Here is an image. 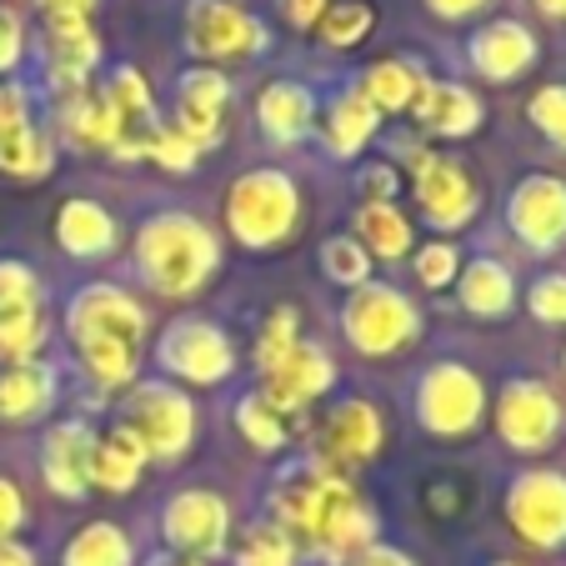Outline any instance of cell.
<instances>
[{
  "label": "cell",
  "instance_id": "cell-32",
  "mask_svg": "<svg viewBox=\"0 0 566 566\" xmlns=\"http://www.w3.org/2000/svg\"><path fill=\"white\" fill-rule=\"evenodd\" d=\"M71 136H75V146H106V140H116V111H111V101L91 96L81 106H71Z\"/></svg>",
  "mask_w": 566,
  "mask_h": 566
},
{
  "label": "cell",
  "instance_id": "cell-42",
  "mask_svg": "<svg viewBox=\"0 0 566 566\" xmlns=\"http://www.w3.org/2000/svg\"><path fill=\"white\" fill-rule=\"evenodd\" d=\"M532 311L542 321H566V281L562 276H546L542 286L532 291Z\"/></svg>",
  "mask_w": 566,
  "mask_h": 566
},
{
  "label": "cell",
  "instance_id": "cell-28",
  "mask_svg": "<svg viewBox=\"0 0 566 566\" xmlns=\"http://www.w3.org/2000/svg\"><path fill=\"white\" fill-rule=\"evenodd\" d=\"M51 166V146L35 136L31 126H15L0 136V171H15V176H41Z\"/></svg>",
  "mask_w": 566,
  "mask_h": 566
},
{
  "label": "cell",
  "instance_id": "cell-20",
  "mask_svg": "<svg viewBox=\"0 0 566 566\" xmlns=\"http://www.w3.org/2000/svg\"><path fill=\"white\" fill-rule=\"evenodd\" d=\"M91 461H96V447H91V437H81L75 427H65L61 437L51 441V451H45V471H51V481L61 492H86Z\"/></svg>",
  "mask_w": 566,
  "mask_h": 566
},
{
  "label": "cell",
  "instance_id": "cell-46",
  "mask_svg": "<svg viewBox=\"0 0 566 566\" xmlns=\"http://www.w3.org/2000/svg\"><path fill=\"white\" fill-rule=\"evenodd\" d=\"M21 526V496H15L11 481H0V536Z\"/></svg>",
  "mask_w": 566,
  "mask_h": 566
},
{
  "label": "cell",
  "instance_id": "cell-8",
  "mask_svg": "<svg viewBox=\"0 0 566 566\" xmlns=\"http://www.w3.org/2000/svg\"><path fill=\"white\" fill-rule=\"evenodd\" d=\"M562 427V411H556L552 391L536 381H516L512 391L502 396V437L522 451H536L556 437Z\"/></svg>",
  "mask_w": 566,
  "mask_h": 566
},
{
  "label": "cell",
  "instance_id": "cell-13",
  "mask_svg": "<svg viewBox=\"0 0 566 566\" xmlns=\"http://www.w3.org/2000/svg\"><path fill=\"white\" fill-rule=\"evenodd\" d=\"M160 356L181 376H191V381H216V376H226V366H231V346L216 332H206V326H176V332L166 336V346H160Z\"/></svg>",
  "mask_w": 566,
  "mask_h": 566
},
{
  "label": "cell",
  "instance_id": "cell-16",
  "mask_svg": "<svg viewBox=\"0 0 566 566\" xmlns=\"http://www.w3.org/2000/svg\"><path fill=\"white\" fill-rule=\"evenodd\" d=\"M221 111H226V81L211 71H191L181 81V136L191 140H211L216 126H221Z\"/></svg>",
  "mask_w": 566,
  "mask_h": 566
},
{
  "label": "cell",
  "instance_id": "cell-29",
  "mask_svg": "<svg viewBox=\"0 0 566 566\" xmlns=\"http://www.w3.org/2000/svg\"><path fill=\"white\" fill-rule=\"evenodd\" d=\"M356 226H361V235H366V247L371 251H381V256H401L407 251V241H411V231H407V221L391 211V206H366L361 216H356Z\"/></svg>",
  "mask_w": 566,
  "mask_h": 566
},
{
  "label": "cell",
  "instance_id": "cell-50",
  "mask_svg": "<svg viewBox=\"0 0 566 566\" xmlns=\"http://www.w3.org/2000/svg\"><path fill=\"white\" fill-rule=\"evenodd\" d=\"M0 566H31V556H25V552H15V546H6V542H0Z\"/></svg>",
  "mask_w": 566,
  "mask_h": 566
},
{
  "label": "cell",
  "instance_id": "cell-21",
  "mask_svg": "<svg viewBox=\"0 0 566 566\" xmlns=\"http://www.w3.org/2000/svg\"><path fill=\"white\" fill-rule=\"evenodd\" d=\"M376 441H381V421H376V411H366L361 401L342 407L332 417V427H326V451H332V457H371Z\"/></svg>",
  "mask_w": 566,
  "mask_h": 566
},
{
  "label": "cell",
  "instance_id": "cell-2",
  "mask_svg": "<svg viewBox=\"0 0 566 566\" xmlns=\"http://www.w3.org/2000/svg\"><path fill=\"white\" fill-rule=\"evenodd\" d=\"M75 342L86 366L101 381H126L136 366V342H140V311L120 291H86L71 311Z\"/></svg>",
  "mask_w": 566,
  "mask_h": 566
},
{
  "label": "cell",
  "instance_id": "cell-3",
  "mask_svg": "<svg viewBox=\"0 0 566 566\" xmlns=\"http://www.w3.org/2000/svg\"><path fill=\"white\" fill-rule=\"evenodd\" d=\"M140 261H146L150 281H156L160 291H191L196 281L216 266V247L201 226L181 221V216H166V221L146 226Z\"/></svg>",
  "mask_w": 566,
  "mask_h": 566
},
{
  "label": "cell",
  "instance_id": "cell-18",
  "mask_svg": "<svg viewBox=\"0 0 566 566\" xmlns=\"http://www.w3.org/2000/svg\"><path fill=\"white\" fill-rule=\"evenodd\" d=\"M171 542H181L186 552H216L221 546V532H226V512L216 496H181L171 506V522H166Z\"/></svg>",
  "mask_w": 566,
  "mask_h": 566
},
{
  "label": "cell",
  "instance_id": "cell-4",
  "mask_svg": "<svg viewBox=\"0 0 566 566\" xmlns=\"http://www.w3.org/2000/svg\"><path fill=\"white\" fill-rule=\"evenodd\" d=\"M296 221V191L281 176H247L231 191V231L251 247H271Z\"/></svg>",
  "mask_w": 566,
  "mask_h": 566
},
{
  "label": "cell",
  "instance_id": "cell-37",
  "mask_svg": "<svg viewBox=\"0 0 566 566\" xmlns=\"http://www.w3.org/2000/svg\"><path fill=\"white\" fill-rule=\"evenodd\" d=\"M532 120L552 140H562V146H566V86H546L542 96L532 101Z\"/></svg>",
  "mask_w": 566,
  "mask_h": 566
},
{
  "label": "cell",
  "instance_id": "cell-26",
  "mask_svg": "<svg viewBox=\"0 0 566 566\" xmlns=\"http://www.w3.org/2000/svg\"><path fill=\"white\" fill-rule=\"evenodd\" d=\"M261 120L271 136H301L311 120V96L301 86H271L261 96Z\"/></svg>",
  "mask_w": 566,
  "mask_h": 566
},
{
  "label": "cell",
  "instance_id": "cell-48",
  "mask_svg": "<svg viewBox=\"0 0 566 566\" xmlns=\"http://www.w3.org/2000/svg\"><path fill=\"white\" fill-rule=\"evenodd\" d=\"M476 6H486V0H431V11L441 15H471Z\"/></svg>",
  "mask_w": 566,
  "mask_h": 566
},
{
  "label": "cell",
  "instance_id": "cell-31",
  "mask_svg": "<svg viewBox=\"0 0 566 566\" xmlns=\"http://www.w3.org/2000/svg\"><path fill=\"white\" fill-rule=\"evenodd\" d=\"M65 566H126V542L111 526H91L86 536H75Z\"/></svg>",
  "mask_w": 566,
  "mask_h": 566
},
{
  "label": "cell",
  "instance_id": "cell-49",
  "mask_svg": "<svg viewBox=\"0 0 566 566\" xmlns=\"http://www.w3.org/2000/svg\"><path fill=\"white\" fill-rule=\"evenodd\" d=\"M356 566H411V562H401L396 552H371V556H361Z\"/></svg>",
  "mask_w": 566,
  "mask_h": 566
},
{
  "label": "cell",
  "instance_id": "cell-23",
  "mask_svg": "<svg viewBox=\"0 0 566 566\" xmlns=\"http://www.w3.org/2000/svg\"><path fill=\"white\" fill-rule=\"evenodd\" d=\"M461 296H467V306L481 311V316H502V311L512 306V276H506L496 261H476V266L467 271Z\"/></svg>",
  "mask_w": 566,
  "mask_h": 566
},
{
  "label": "cell",
  "instance_id": "cell-43",
  "mask_svg": "<svg viewBox=\"0 0 566 566\" xmlns=\"http://www.w3.org/2000/svg\"><path fill=\"white\" fill-rule=\"evenodd\" d=\"M417 276L427 281V286H447V281L457 276V251H451V247H431L427 256L417 261Z\"/></svg>",
  "mask_w": 566,
  "mask_h": 566
},
{
  "label": "cell",
  "instance_id": "cell-47",
  "mask_svg": "<svg viewBox=\"0 0 566 566\" xmlns=\"http://www.w3.org/2000/svg\"><path fill=\"white\" fill-rule=\"evenodd\" d=\"M286 15L291 25H316L326 15V0H286Z\"/></svg>",
  "mask_w": 566,
  "mask_h": 566
},
{
  "label": "cell",
  "instance_id": "cell-38",
  "mask_svg": "<svg viewBox=\"0 0 566 566\" xmlns=\"http://www.w3.org/2000/svg\"><path fill=\"white\" fill-rule=\"evenodd\" d=\"M25 306H35L31 271H25V266H0V316L25 311Z\"/></svg>",
  "mask_w": 566,
  "mask_h": 566
},
{
  "label": "cell",
  "instance_id": "cell-44",
  "mask_svg": "<svg viewBox=\"0 0 566 566\" xmlns=\"http://www.w3.org/2000/svg\"><path fill=\"white\" fill-rule=\"evenodd\" d=\"M45 21H86L96 0H35Z\"/></svg>",
  "mask_w": 566,
  "mask_h": 566
},
{
  "label": "cell",
  "instance_id": "cell-17",
  "mask_svg": "<svg viewBox=\"0 0 566 566\" xmlns=\"http://www.w3.org/2000/svg\"><path fill=\"white\" fill-rule=\"evenodd\" d=\"M45 55L61 86H75L96 65V35L86 21H45Z\"/></svg>",
  "mask_w": 566,
  "mask_h": 566
},
{
  "label": "cell",
  "instance_id": "cell-34",
  "mask_svg": "<svg viewBox=\"0 0 566 566\" xmlns=\"http://www.w3.org/2000/svg\"><path fill=\"white\" fill-rule=\"evenodd\" d=\"M35 346H41V321H35V306L0 316V356H6V361H25Z\"/></svg>",
  "mask_w": 566,
  "mask_h": 566
},
{
  "label": "cell",
  "instance_id": "cell-39",
  "mask_svg": "<svg viewBox=\"0 0 566 566\" xmlns=\"http://www.w3.org/2000/svg\"><path fill=\"white\" fill-rule=\"evenodd\" d=\"M291 346H296V316L286 311V316H276V321L266 326V336H261V366L271 371V366H276L281 356L291 352Z\"/></svg>",
  "mask_w": 566,
  "mask_h": 566
},
{
  "label": "cell",
  "instance_id": "cell-33",
  "mask_svg": "<svg viewBox=\"0 0 566 566\" xmlns=\"http://www.w3.org/2000/svg\"><path fill=\"white\" fill-rule=\"evenodd\" d=\"M371 6H361V0H342V6H326V15H321V35L332 45H356L366 31H371Z\"/></svg>",
  "mask_w": 566,
  "mask_h": 566
},
{
  "label": "cell",
  "instance_id": "cell-15",
  "mask_svg": "<svg viewBox=\"0 0 566 566\" xmlns=\"http://www.w3.org/2000/svg\"><path fill=\"white\" fill-rule=\"evenodd\" d=\"M417 196L427 201V211L447 226H457L461 216H471V181L461 176V166H451V160H437V156L421 160Z\"/></svg>",
  "mask_w": 566,
  "mask_h": 566
},
{
  "label": "cell",
  "instance_id": "cell-27",
  "mask_svg": "<svg viewBox=\"0 0 566 566\" xmlns=\"http://www.w3.org/2000/svg\"><path fill=\"white\" fill-rule=\"evenodd\" d=\"M45 391H51V376L35 371V366H11V371H0V411H6V417H31V411L45 401Z\"/></svg>",
  "mask_w": 566,
  "mask_h": 566
},
{
  "label": "cell",
  "instance_id": "cell-7",
  "mask_svg": "<svg viewBox=\"0 0 566 566\" xmlns=\"http://www.w3.org/2000/svg\"><path fill=\"white\" fill-rule=\"evenodd\" d=\"M346 326H352V342L361 346V352H391V346L407 342L417 321H411V306L401 296H391V291H366V296L352 301Z\"/></svg>",
  "mask_w": 566,
  "mask_h": 566
},
{
  "label": "cell",
  "instance_id": "cell-25",
  "mask_svg": "<svg viewBox=\"0 0 566 566\" xmlns=\"http://www.w3.org/2000/svg\"><path fill=\"white\" fill-rule=\"evenodd\" d=\"M421 120H427L431 130H451V136H461V130L476 126V101L457 86H437V91L421 96Z\"/></svg>",
  "mask_w": 566,
  "mask_h": 566
},
{
  "label": "cell",
  "instance_id": "cell-6",
  "mask_svg": "<svg viewBox=\"0 0 566 566\" xmlns=\"http://www.w3.org/2000/svg\"><path fill=\"white\" fill-rule=\"evenodd\" d=\"M512 522L526 542L556 546L566 536V481L562 476H522L512 492Z\"/></svg>",
  "mask_w": 566,
  "mask_h": 566
},
{
  "label": "cell",
  "instance_id": "cell-40",
  "mask_svg": "<svg viewBox=\"0 0 566 566\" xmlns=\"http://www.w3.org/2000/svg\"><path fill=\"white\" fill-rule=\"evenodd\" d=\"M326 271H332L336 281H366V251L356 247V241H336V247L326 251Z\"/></svg>",
  "mask_w": 566,
  "mask_h": 566
},
{
  "label": "cell",
  "instance_id": "cell-52",
  "mask_svg": "<svg viewBox=\"0 0 566 566\" xmlns=\"http://www.w3.org/2000/svg\"><path fill=\"white\" fill-rule=\"evenodd\" d=\"M186 566H201V562H186Z\"/></svg>",
  "mask_w": 566,
  "mask_h": 566
},
{
  "label": "cell",
  "instance_id": "cell-22",
  "mask_svg": "<svg viewBox=\"0 0 566 566\" xmlns=\"http://www.w3.org/2000/svg\"><path fill=\"white\" fill-rule=\"evenodd\" d=\"M61 241L71 251H81V256H96V251L111 247V221L101 206H86V201H75L65 206L61 216Z\"/></svg>",
  "mask_w": 566,
  "mask_h": 566
},
{
  "label": "cell",
  "instance_id": "cell-41",
  "mask_svg": "<svg viewBox=\"0 0 566 566\" xmlns=\"http://www.w3.org/2000/svg\"><path fill=\"white\" fill-rule=\"evenodd\" d=\"M160 156V166H171V171H186V166H191L196 160V140L191 136H181V130H160L156 136V146H150Z\"/></svg>",
  "mask_w": 566,
  "mask_h": 566
},
{
  "label": "cell",
  "instance_id": "cell-1",
  "mask_svg": "<svg viewBox=\"0 0 566 566\" xmlns=\"http://www.w3.org/2000/svg\"><path fill=\"white\" fill-rule=\"evenodd\" d=\"M276 506H281V522L291 526L296 536H306L311 546H326V552H346L366 536V516L356 506L352 486L346 481H332V476H291L286 486L276 492Z\"/></svg>",
  "mask_w": 566,
  "mask_h": 566
},
{
  "label": "cell",
  "instance_id": "cell-19",
  "mask_svg": "<svg viewBox=\"0 0 566 566\" xmlns=\"http://www.w3.org/2000/svg\"><path fill=\"white\" fill-rule=\"evenodd\" d=\"M140 461H146V447H140L136 431H116V437H106L96 447L91 476H96L101 486H111V492H126V486H136Z\"/></svg>",
  "mask_w": 566,
  "mask_h": 566
},
{
  "label": "cell",
  "instance_id": "cell-14",
  "mask_svg": "<svg viewBox=\"0 0 566 566\" xmlns=\"http://www.w3.org/2000/svg\"><path fill=\"white\" fill-rule=\"evenodd\" d=\"M332 381V366L321 361L311 346H291L276 366H271V407L286 411V407H306L316 391H326Z\"/></svg>",
  "mask_w": 566,
  "mask_h": 566
},
{
  "label": "cell",
  "instance_id": "cell-51",
  "mask_svg": "<svg viewBox=\"0 0 566 566\" xmlns=\"http://www.w3.org/2000/svg\"><path fill=\"white\" fill-rule=\"evenodd\" d=\"M546 15H566V0H536Z\"/></svg>",
  "mask_w": 566,
  "mask_h": 566
},
{
  "label": "cell",
  "instance_id": "cell-5",
  "mask_svg": "<svg viewBox=\"0 0 566 566\" xmlns=\"http://www.w3.org/2000/svg\"><path fill=\"white\" fill-rule=\"evenodd\" d=\"M186 25H191V45L206 55H247L266 45L261 21H251L247 11H235L226 0H191Z\"/></svg>",
  "mask_w": 566,
  "mask_h": 566
},
{
  "label": "cell",
  "instance_id": "cell-24",
  "mask_svg": "<svg viewBox=\"0 0 566 566\" xmlns=\"http://www.w3.org/2000/svg\"><path fill=\"white\" fill-rule=\"evenodd\" d=\"M371 106H386V111H401V106H411V101L421 96V81H417V71L411 65H401V61H386V65H376L371 75H366V91H361Z\"/></svg>",
  "mask_w": 566,
  "mask_h": 566
},
{
  "label": "cell",
  "instance_id": "cell-30",
  "mask_svg": "<svg viewBox=\"0 0 566 566\" xmlns=\"http://www.w3.org/2000/svg\"><path fill=\"white\" fill-rule=\"evenodd\" d=\"M371 126H376V106L366 96H346L342 106L332 111V120H326L336 150H356L366 136H371Z\"/></svg>",
  "mask_w": 566,
  "mask_h": 566
},
{
  "label": "cell",
  "instance_id": "cell-35",
  "mask_svg": "<svg viewBox=\"0 0 566 566\" xmlns=\"http://www.w3.org/2000/svg\"><path fill=\"white\" fill-rule=\"evenodd\" d=\"M241 566H291L286 532H276V526H256V532L241 542Z\"/></svg>",
  "mask_w": 566,
  "mask_h": 566
},
{
  "label": "cell",
  "instance_id": "cell-9",
  "mask_svg": "<svg viewBox=\"0 0 566 566\" xmlns=\"http://www.w3.org/2000/svg\"><path fill=\"white\" fill-rule=\"evenodd\" d=\"M421 411H427V427L431 431L457 437V431L476 427V417H481V386L471 381L467 371H457V366H441V371H431L427 391H421Z\"/></svg>",
  "mask_w": 566,
  "mask_h": 566
},
{
  "label": "cell",
  "instance_id": "cell-45",
  "mask_svg": "<svg viewBox=\"0 0 566 566\" xmlns=\"http://www.w3.org/2000/svg\"><path fill=\"white\" fill-rule=\"evenodd\" d=\"M21 55V21L11 11H0V71Z\"/></svg>",
  "mask_w": 566,
  "mask_h": 566
},
{
  "label": "cell",
  "instance_id": "cell-36",
  "mask_svg": "<svg viewBox=\"0 0 566 566\" xmlns=\"http://www.w3.org/2000/svg\"><path fill=\"white\" fill-rule=\"evenodd\" d=\"M241 431H247L256 447H281V437H286L271 401H247V407H241Z\"/></svg>",
  "mask_w": 566,
  "mask_h": 566
},
{
  "label": "cell",
  "instance_id": "cell-12",
  "mask_svg": "<svg viewBox=\"0 0 566 566\" xmlns=\"http://www.w3.org/2000/svg\"><path fill=\"white\" fill-rule=\"evenodd\" d=\"M471 61H476L481 75H492V81H512V75H522L536 61V41L516 21H496L476 35Z\"/></svg>",
  "mask_w": 566,
  "mask_h": 566
},
{
  "label": "cell",
  "instance_id": "cell-11",
  "mask_svg": "<svg viewBox=\"0 0 566 566\" xmlns=\"http://www.w3.org/2000/svg\"><path fill=\"white\" fill-rule=\"evenodd\" d=\"M130 431L140 437V447H156V451H166V457H176V451L186 447V437H191V407L171 391H146Z\"/></svg>",
  "mask_w": 566,
  "mask_h": 566
},
{
  "label": "cell",
  "instance_id": "cell-10",
  "mask_svg": "<svg viewBox=\"0 0 566 566\" xmlns=\"http://www.w3.org/2000/svg\"><path fill=\"white\" fill-rule=\"evenodd\" d=\"M512 226L542 251L562 247V235H566V186L546 181V176L526 181L512 201Z\"/></svg>",
  "mask_w": 566,
  "mask_h": 566
}]
</instances>
